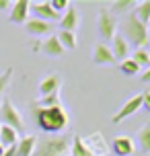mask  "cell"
Wrapping results in <instances>:
<instances>
[{
  "mask_svg": "<svg viewBox=\"0 0 150 156\" xmlns=\"http://www.w3.org/2000/svg\"><path fill=\"white\" fill-rule=\"evenodd\" d=\"M70 152V136H43L37 138V146L33 156H68Z\"/></svg>",
  "mask_w": 150,
  "mask_h": 156,
  "instance_id": "cell-2",
  "label": "cell"
},
{
  "mask_svg": "<svg viewBox=\"0 0 150 156\" xmlns=\"http://www.w3.org/2000/svg\"><path fill=\"white\" fill-rule=\"evenodd\" d=\"M140 80H142V82H150V68H146V70L142 72V76H140Z\"/></svg>",
  "mask_w": 150,
  "mask_h": 156,
  "instance_id": "cell-30",
  "label": "cell"
},
{
  "mask_svg": "<svg viewBox=\"0 0 150 156\" xmlns=\"http://www.w3.org/2000/svg\"><path fill=\"white\" fill-rule=\"evenodd\" d=\"M78 21H80L78 10H76L74 6H68L66 12L60 16V27H62V31H72L74 33V29L78 27Z\"/></svg>",
  "mask_w": 150,
  "mask_h": 156,
  "instance_id": "cell-15",
  "label": "cell"
},
{
  "mask_svg": "<svg viewBox=\"0 0 150 156\" xmlns=\"http://www.w3.org/2000/svg\"><path fill=\"white\" fill-rule=\"evenodd\" d=\"M39 51H43L48 58H62L66 49L62 47V43L58 41V37H55V35H49L45 41H41Z\"/></svg>",
  "mask_w": 150,
  "mask_h": 156,
  "instance_id": "cell-14",
  "label": "cell"
},
{
  "mask_svg": "<svg viewBox=\"0 0 150 156\" xmlns=\"http://www.w3.org/2000/svg\"><path fill=\"white\" fill-rule=\"evenodd\" d=\"M8 6H10L8 0H0V10H4V8H8Z\"/></svg>",
  "mask_w": 150,
  "mask_h": 156,
  "instance_id": "cell-31",
  "label": "cell"
},
{
  "mask_svg": "<svg viewBox=\"0 0 150 156\" xmlns=\"http://www.w3.org/2000/svg\"><path fill=\"white\" fill-rule=\"evenodd\" d=\"M68 156H70V154H68Z\"/></svg>",
  "mask_w": 150,
  "mask_h": 156,
  "instance_id": "cell-35",
  "label": "cell"
},
{
  "mask_svg": "<svg viewBox=\"0 0 150 156\" xmlns=\"http://www.w3.org/2000/svg\"><path fill=\"white\" fill-rule=\"evenodd\" d=\"M29 10H31V2H27V0H15L12 4H10V23L15 25H25L29 21Z\"/></svg>",
  "mask_w": 150,
  "mask_h": 156,
  "instance_id": "cell-6",
  "label": "cell"
},
{
  "mask_svg": "<svg viewBox=\"0 0 150 156\" xmlns=\"http://www.w3.org/2000/svg\"><path fill=\"white\" fill-rule=\"evenodd\" d=\"M111 150L117 156H132L136 150V142L130 136H115L111 140Z\"/></svg>",
  "mask_w": 150,
  "mask_h": 156,
  "instance_id": "cell-8",
  "label": "cell"
},
{
  "mask_svg": "<svg viewBox=\"0 0 150 156\" xmlns=\"http://www.w3.org/2000/svg\"><path fill=\"white\" fill-rule=\"evenodd\" d=\"M138 6V2L136 0H115V2H111V15H130V10Z\"/></svg>",
  "mask_w": 150,
  "mask_h": 156,
  "instance_id": "cell-18",
  "label": "cell"
},
{
  "mask_svg": "<svg viewBox=\"0 0 150 156\" xmlns=\"http://www.w3.org/2000/svg\"><path fill=\"white\" fill-rule=\"evenodd\" d=\"M16 142H19V132L8 127V125H2L0 127V144H2V148H10Z\"/></svg>",
  "mask_w": 150,
  "mask_h": 156,
  "instance_id": "cell-17",
  "label": "cell"
},
{
  "mask_svg": "<svg viewBox=\"0 0 150 156\" xmlns=\"http://www.w3.org/2000/svg\"><path fill=\"white\" fill-rule=\"evenodd\" d=\"M115 27H117V21H115V16L111 15L107 8H103L99 10V16H97V31L101 35L103 41H111V39L115 37Z\"/></svg>",
  "mask_w": 150,
  "mask_h": 156,
  "instance_id": "cell-4",
  "label": "cell"
},
{
  "mask_svg": "<svg viewBox=\"0 0 150 156\" xmlns=\"http://www.w3.org/2000/svg\"><path fill=\"white\" fill-rule=\"evenodd\" d=\"M4 154V148H2V144H0V156Z\"/></svg>",
  "mask_w": 150,
  "mask_h": 156,
  "instance_id": "cell-32",
  "label": "cell"
},
{
  "mask_svg": "<svg viewBox=\"0 0 150 156\" xmlns=\"http://www.w3.org/2000/svg\"><path fill=\"white\" fill-rule=\"evenodd\" d=\"M52 4V8H54L55 12H60V10H66V8L70 6V2L68 0H54V2H49Z\"/></svg>",
  "mask_w": 150,
  "mask_h": 156,
  "instance_id": "cell-27",
  "label": "cell"
},
{
  "mask_svg": "<svg viewBox=\"0 0 150 156\" xmlns=\"http://www.w3.org/2000/svg\"><path fill=\"white\" fill-rule=\"evenodd\" d=\"M35 119H37V125L48 136H58L60 132H64L68 127V121H70V117L62 109V105L60 107H39V109H35Z\"/></svg>",
  "mask_w": 150,
  "mask_h": 156,
  "instance_id": "cell-1",
  "label": "cell"
},
{
  "mask_svg": "<svg viewBox=\"0 0 150 156\" xmlns=\"http://www.w3.org/2000/svg\"><path fill=\"white\" fill-rule=\"evenodd\" d=\"M60 86H62V78L60 74H48L39 82V94L41 97H48V94H54V93H60Z\"/></svg>",
  "mask_w": 150,
  "mask_h": 156,
  "instance_id": "cell-13",
  "label": "cell"
},
{
  "mask_svg": "<svg viewBox=\"0 0 150 156\" xmlns=\"http://www.w3.org/2000/svg\"><path fill=\"white\" fill-rule=\"evenodd\" d=\"M119 70H121V74H126V76H134V74L140 72V66L132 58H127V60H123V62L119 64Z\"/></svg>",
  "mask_w": 150,
  "mask_h": 156,
  "instance_id": "cell-24",
  "label": "cell"
},
{
  "mask_svg": "<svg viewBox=\"0 0 150 156\" xmlns=\"http://www.w3.org/2000/svg\"><path fill=\"white\" fill-rule=\"evenodd\" d=\"M39 105H41V107H60V93L48 94V97H41Z\"/></svg>",
  "mask_w": 150,
  "mask_h": 156,
  "instance_id": "cell-25",
  "label": "cell"
},
{
  "mask_svg": "<svg viewBox=\"0 0 150 156\" xmlns=\"http://www.w3.org/2000/svg\"><path fill=\"white\" fill-rule=\"evenodd\" d=\"M138 146L142 152H150V121L138 132Z\"/></svg>",
  "mask_w": 150,
  "mask_h": 156,
  "instance_id": "cell-22",
  "label": "cell"
},
{
  "mask_svg": "<svg viewBox=\"0 0 150 156\" xmlns=\"http://www.w3.org/2000/svg\"><path fill=\"white\" fill-rule=\"evenodd\" d=\"M55 37H58L60 43H62L64 49H70L72 51V49H76V45H78V43H76V35H74L72 31H60Z\"/></svg>",
  "mask_w": 150,
  "mask_h": 156,
  "instance_id": "cell-21",
  "label": "cell"
},
{
  "mask_svg": "<svg viewBox=\"0 0 150 156\" xmlns=\"http://www.w3.org/2000/svg\"><path fill=\"white\" fill-rule=\"evenodd\" d=\"M35 146H37V138L35 136H25L16 142V156H33L35 152Z\"/></svg>",
  "mask_w": 150,
  "mask_h": 156,
  "instance_id": "cell-16",
  "label": "cell"
},
{
  "mask_svg": "<svg viewBox=\"0 0 150 156\" xmlns=\"http://www.w3.org/2000/svg\"><path fill=\"white\" fill-rule=\"evenodd\" d=\"M142 109L150 111V90L148 93H142Z\"/></svg>",
  "mask_w": 150,
  "mask_h": 156,
  "instance_id": "cell-28",
  "label": "cell"
},
{
  "mask_svg": "<svg viewBox=\"0 0 150 156\" xmlns=\"http://www.w3.org/2000/svg\"><path fill=\"white\" fill-rule=\"evenodd\" d=\"M31 10L35 12V19H41V21H58L60 19V12H55L49 2H33L31 4Z\"/></svg>",
  "mask_w": 150,
  "mask_h": 156,
  "instance_id": "cell-12",
  "label": "cell"
},
{
  "mask_svg": "<svg viewBox=\"0 0 150 156\" xmlns=\"http://www.w3.org/2000/svg\"><path fill=\"white\" fill-rule=\"evenodd\" d=\"M93 62L97 66H113L115 64V58L111 54V47L107 43L99 41L95 47H93Z\"/></svg>",
  "mask_w": 150,
  "mask_h": 156,
  "instance_id": "cell-10",
  "label": "cell"
},
{
  "mask_svg": "<svg viewBox=\"0 0 150 156\" xmlns=\"http://www.w3.org/2000/svg\"><path fill=\"white\" fill-rule=\"evenodd\" d=\"M70 156H95L93 150L87 146V142L82 140L80 136L72 138V148H70Z\"/></svg>",
  "mask_w": 150,
  "mask_h": 156,
  "instance_id": "cell-19",
  "label": "cell"
},
{
  "mask_svg": "<svg viewBox=\"0 0 150 156\" xmlns=\"http://www.w3.org/2000/svg\"><path fill=\"white\" fill-rule=\"evenodd\" d=\"M121 31H123V37L127 39V43H134L140 47H144L148 41V27L142 25L138 21V16L134 12H130V15L123 16V21H121Z\"/></svg>",
  "mask_w": 150,
  "mask_h": 156,
  "instance_id": "cell-3",
  "label": "cell"
},
{
  "mask_svg": "<svg viewBox=\"0 0 150 156\" xmlns=\"http://www.w3.org/2000/svg\"><path fill=\"white\" fill-rule=\"evenodd\" d=\"M0 119H2V123L8 125V127H12V129H23V119H21V113L16 111V107L12 105V103L4 101L2 105H0Z\"/></svg>",
  "mask_w": 150,
  "mask_h": 156,
  "instance_id": "cell-5",
  "label": "cell"
},
{
  "mask_svg": "<svg viewBox=\"0 0 150 156\" xmlns=\"http://www.w3.org/2000/svg\"><path fill=\"white\" fill-rule=\"evenodd\" d=\"M25 29L33 37H41V35H52L54 25L48 21H41V19H35V16H29V21L25 23Z\"/></svg>",
  "mask_w": 150,
  "mask_h": 156,
  "instance_id": "cell-9",
  "label": "cell"
},
{
  "mask_svg": "<svg viewBox=\"0 0 150 156\" xmlns=\"http://www.w3.org/2000/svg\"><path fill=\"white\" fill-rule=\"evenodd\" d=\"M132 60H134L140 68H150V54L144 49V47H140V49H136L134 54H132Z\"/></svg>",
  "mask_w": 150,
  "mask_h": 156,
  "instance_id": "cell-23",
  "label": "cell"
},
{
  "mask_svg": "<svg viewBox=\"0 0 150 156\" xmlns=\"http://www.w3.org/2000/svg\"><path fill=\"white\" fill-rule=\"evenodd\" d=\"M2 156H16V144L10 146V148H4V154Z\"/></svg>",
  "mask_w": 150,
  "mask_h": 156,
  "instance_id": "cell-29",
  "label": "cell"
},
{
  "mask_svg": "<svg viewBox=\"0 0 150 156\" xmlns=\"http://www.w3.org/2000/svg\"><path fill=\"white\" fill-rule=\"evenodd\" d=\"M134 15L138 16V21H140L142 25L148 27V23H150V0H142V2H138Z\"/></svg>",
  "mask_w": 150,
  "mask_h": 156,
  "instance_id": "cell-20",
  "label": "cell"
},
{
  "mask_svg": "<svg viewBox=\"0 0 150 156\" xmlns=\"http://www.w3.org/2000/svg\"><path fill=\"white\" fill-rule=\"evenodd\" d=\"M111 54H113V58H115V62L117 60H127V55H130V43H127V39L123 37V35H119V33H115V37L111 39Z\"/></svg>",
  "mask_w": 150,
  "mask_h": 156,
  "instance_id": "cell-11",
  "label": "cell"
},
{
  "mask_svg": "<svg viewBox=\"0 0 150 156\" xmlns=\"http://www.w3.org/2000/svg\"><path fill=\"white\" fill-rule=\"evenodd\" d=\"M10 78H12V68H6V70L0 74V94L6 90L8 82H10Z\"/></svg>",
  "mask_w": 150,
  "mask_h": 156,
  "instance_id": "cell-26",
  "label": "cell"
},
{
  "mask_svg": "<svg viewBox=\"0 0 150 156\" xmlns=\"http://www.w3.org/2000/svg\"><path fill=\"white\" fill-rule=\"evenodd\" d=\"M0 127H2V123H0Z\"/></svg>",
  "mask_w": 150,
  "mask_h": 156,
  "instance_id": "cell-34",
  "label": "cell"
},
{
  "mask_svg": "<svg viewBox=\"0 0 150 156\" xmlns=\"http://www.w3.org/2000/svg\"><path fill=\"white\" fill-rule=\"evenodd\" d=\"M105 156H107V154H105Z\"/></svg>",
  "mask_w": 150,
  "mask_h": 156,
  "instance_id": "cell-36",
  "label": "cell"
},
{
  "mask_svg": "<svg viewBox=\"0 0 150 156\" xmlns=\"http://www.w3.org/2000/svg\"><path fill=\"white\" fill-rule=\"evenodd\" d=\"M148 41H150V29H148Z\"/></svg>",
  "mask_w": 150,
  "mask_h": 156,
  "instance_id": "cell-33",
  "label": "cell"
},
{
  "mask_svg": "<svg viewBox=\"0 0 150 156\" xmlns=\"http://www.w3.org/2000/svg\"><path fill=\"white\" fill-rule=\"evenodd\" d=\"M140 109H142V94H136V97H132L115 115L111 117V121H113V123H119V121H123L127 117H132L134 113H138Z\"/></svg>",
  "mask_w": 150,
  "mask_h": 156,
  "instance_id": "cell-7",
  "label": "cell"
}]
</instances>
